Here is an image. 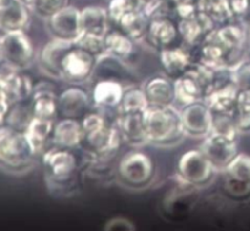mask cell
Here are the masks:
<instances>
[{"label":"cell","mask_w":250,"mask_h":231,"mask_svg":"<svg viewBox=\"0 0 250 231\" xmlns=\"http://www.w3.org/2000/svg\"><path fill=\"white\" fill-rule=\"evenodd\" d=\"M90 99L82 88L73 85L63 90L58 96L59 114L62 118H82L89 108Z\"/></svg>","instance_id":"e0dca14e"},{"label":"cell","mask_w":250,"mask_h":231,"mask_svg":"<svg viewBox=\"0 0 250 231\" xmlns=\"http://www.w3.org/2000/svg\"><path fill=\"white\" fill-rule=\"evenodd\" d=\"M5 63L4 61V55H2V49H1V43H0V66Z\"/></svg>","instance_id":"ee69618b"},{"label":"cell","mask_w":250,"mask_h":231,"mask_svg":"<svg viewBox=\"0 0 250 231\" xmlns=\"http://www.w3.org/2000/svg\"><path fill=\"white\" fill-rule=\"evenodd\" d=\"M38 153L24 131L0 125V168L10 173H24L32 168Z\"/></svg>","instance_id":"7a4b0ae2"},{"label":"cell","mask_w":250,"mask_h":231,"mask_svg":"<svg viewBox=\"0 0 250 231\" xmlns=\"http://www.w3.org/2000/svg\"><path fill=\"white\" fill-rule=\"evenodd\" d=\"M54 124H55V121H51V119H43L33 117L29 125L27 126L24 133H26L27 138L31 141L32 146H33L37 153L43 151L48 141L51 139Z\"/></svg>","instance_id":"83f0119b"},{"label":"cell","mask_w":250,"mask_h":231,"mask_svg":"<svg viewBox=\"0 0 250 231\" xmlns=\"http://www.w3.org/2000/svg\"><path fill=\"white\" fill-rule=\"evenodd\" d=\"M66 6H68V0H31L29 2L31 10L46 19Z\"/></svg>","instance_id":"d590c367"},{"label":"cell","mask_w":250,"mask_h":231,"mask_svg":"<svg viewBox=\"0 0 250 231\" xmlns=\"http://www.w3.org/2000/svg\"><path fill=\"white\" fill-rule=\"evenodd\" d=\"M180 112L186 136L204 139L211 134L214 113L204 100L187 105L180 108Z\"/></svg>","instance_id":"ba28073f"},{"label":"cell","mask_w":250,"mask_h":231,"mask_svg":"<svg viewBox=\"0 0 250 231\" xmlns=\"http://www.w3.org/2000/svg\"><path fill=\"white\" fill-rule=\"evenodd\" d=\"M33 117L31 99L11 102L6 117H5L4 125L20 131H26Z\"/></svg>","instance_id":"f1b7e54d"},{"label":"cell","mask_w":250,"mask_h":231,"mask_svg":"<svg viewBox=\"0 0 250 231\" xmlns=\"http://www.w3.org/2000/svg\"><path fill=\"white\" fill-rule=\"evenodd\" d=\"M48 28L53 38L76 43L82 34L81 11L72 6H66L48 18Z\"/></svg>","instance_id":"8fae6325"},{"label":"cell","mask_w":250,"mask_h":231,"mask_svg":"<svg viewBox=\"0 0 250 231\" xmlns=\"http://www.w3.org/2000/svg\"><path fill=\"white\" fill-rule=\"evenodd\" d=\"M229 4L236 17H243L250 10V0H229Z\"/></svg>","instance_id":"b9f144b4"},{"label":"cell","mask_w":250,"mask_h":231,"mask_svg":"<svg viewBox=\"0 0 250 231\" xmlns=\"http://www.w3.org/2000/svg\"><path fill=\"white\" fill-rule=\"evenodd\" d=\"M81 124H82L83 135L88 136L90 134L97 133L98 130L103 129L109 123L100 112H87L81 119Z\"/></svg>","instance_id":"f35d334b"},{"label":"cell","mask_w":250,"mask_h":231,"mask_svg":"<svg viewBox=\"0 0 250 231\" xmlns=\"http://www.w3.org/2000/svg\"><path fill=\"white\" fill-rule=\"evenodd\" d=\"M34 85L23 70H19L7 63L0 66V91L10 102L31 99Z\"/></svg>","instance_id":"9c48e42d"},{"label":"cell","mask_w":250,"mask_h":231,"mask_svg":"<svg viewBox=\"0 0 250 231\" xmlns=\"http://www.w3.org/2000/svg\"><path fill=\"white\" fill-rule=\"evenodd\" d=\"M200 10L209 15L215 23L224 24L237 18L232 11L229 0H197Z\"/></svg>","instance_id":"f546056e"},{"label":"cell","mask_w":250,"mask_h":231,"mask_svg":"<svg viewBox=\"0 0 250 231\" xmlns=\"http://www.w3.org/2000/svg\"><path fill=\"white\" fill-rule=\"evenodd\" d=\"M83 129L81 121L75 118H61L54 124L53 140L54 145L61 147L75 148L82 145L83 142Z\"/></svg>","instance_id":"7402d4cb"},{"label":"cell","mask_w":250,"mask_h":231,"mask_svg":"<svg viewBox=\"0 0 250 231\" xmlns=\"http://www.w3.org/2000/svg\"><path fill=\"white\" fill-rule=\"evenodd\" d=\"M215 172L216 169L200 148L186 151L177 163V177L187 186H207Z\"/></svg>","instance_id":"277c9868"},{"label":"cell","mask_w":250,"mask_h":231,"mask_svg":"<svg viewBox=\"0 0 250 231\" xmlns=\"http://www.w3.org/2000/svg\"><path fill=\"white\" fill-rule=\"evenodd\" d=\"M105 49L107 56H112L116 60H126L134 53V43L121 29L109 31L104 36Z\"/></svg>","instance_id":"484cf974"},{"label":"cell","mask_w":250,"mask_h":231,"mask_svg":"<svg viewBox=\"0 0 250 231\" xmlns=\"http://www.w3.org/2000/svg\"><path fill=\"white\" fill-rule=\"evenodd\" d=\"M31 21V7L23 0H0V29L2 34L26 31Z\"/></svg>","instance_id":"5bb4252c"},{"label":"cell","mask_w":250,"mask_h":231,"mask_svg":"<svg viewBox=\"0 0 250 231\" xmlns=\"http://www.w3.org/2000/svg\"><path fill=\"white\" fill-rule=\"evenodd\" d=\"M105 36H98V34L88 33V32H82L78 39L76 40V44L84 50L89 51L90 53L97 56L98 58H102L106 56V49H105Z\"/></svg>","instance_id":"e575fe53"},{"label":"cell","mask_w":250,"mask_h":231,"mask_svg":"<svg viewBox=\"0 0 250 231\" xmlns=\"http://www.w3.org/2000/svg\"><path fill=\"white\" fill-rule=\"evenodd\" d=\"M211 133L220 134L236 140H238V135L241 134L237 128L233 114L231 113H214Z\"/></svg>","instance_id":"d6a6232c"},{"label":"cell","mask_w":250,"mask_h":231,"mask_svg":"<svg viewBox=\"0 0 250 231\" xmlns=\"http://www.w3.org/2000/svg\"><path fill=\"white\" fill-rule=\"evenodd\" d=\"M224 191L232 198L246 199L250 197V181L234 179L229 175H225Z\"/></svg>","instance_id":"8d00e7d4"},{"label":"cell","mask_w":250,"mask_h":231,"mask_svg":"<svg viewBox=\"0 0 250 231\" xmlns=\"http://www.w3.org/2000/svg\"><path fill=\"white\" fill-rule=\"evenodd\" d=\"M160 62L166 75L171 79H176L187 72L193 60L187 49L171 46L160 50Z\"/></svg>","instance_id":"603a6c76"},{"label":"cell","mask_w":250,"mask_h":231,"mask_svg":"<svg viewBox=\"0 0 250 231\" xmlns=\"http://www.w3.org/2000/svg\"><path fill=\"white\" fill-rule=\"evenodd\" d=\"M105 230L111 231V230H126V231H133L136 230V226L132 223L129 219L125 218V216H114L110 220L105 223L104 226Z\"/></svg>","instance_id":"60d3db41"},{"label":"cell","mask_w":250,"mask_h":231,"mask_svg":"<svg viewBox=\"0 0 250 231\" xmlns=\"http://www.w3.org/2000/svg\"><path fill=\"white\" fill-rule=\"evenodd\" d=\"M153 160L141 151H131L121 158L117 167L120 181L131 189H144L154 179Z\"/></svg>","instance_id":"3957f363"},{"label":"cell","mask_w":250,"mask_h":231,"mask_svg":"<svg viewBox=\"0 0 250 231\" xmlns=\"http://www.w3.org/2000/svg\"><path fill=\"white\" fill-rule=\"evenodd\" d=\"M233 118L239 133H250V91H239Z\"/></svg>","instance_id":"1f68e13d"},{"label":"cell","mask_w":250,"mask_h":231,"mask_svg":"<svg viewBox=\"0 0 250 231\" xmlns=\"http://www.w3.org/2000/svg\"><path fill=\"white\" fill-rule=\"evenodd\" d=\"M249 58H250V50H249Z\"/></svg>","instance_id":"f6af8a7d"},{"label":"cell","mask_w":250,"mask_h":231,"mask_svg":"<svg viewBox=\"0 0 250 231\" xmlns=\"http://www.w3.org/2000/svg\"><path fill=\"white\" fill-rule=\"evenodd\" d=\"M116 125L127 145L142 147L148 143L144 124V112H119Z\"/></svg>","instance_id":"2e32d148"},{"label":"cell","mask_w":250,"mask_h":231,"mask_svg":"<svg viewBox=\"0 0 250 231\" xmlns=\"http://www.w3.org/2000/svg\"><path fill=\"white\" fill-rule=\"evenodd\" d=\"M10 105H11V102L9 101V99L0 91V125L4 124L5 117H6L7 111L10 108Z\"/></svg>","instance_id":"7bdbcfd3"},{"label":"cell","mask_w":250,"mask_h":231,"mask_svg":"<svg viewBox=\"0 0 250 231\" xmlns=\"http://www.w3.org/2000/svg\"><path fill=\"white\" fill-rule=\"evenodd\" d=\"M181 38L187 46H198L215 29V22L203 10L198 9L192 16L181 18L177 23Z\"/></svg>","instance_id":"7c38bea8"},{"label":"cell","mask_w":250,"mask_h":231,"mask_svg":"<svg viewBox=\"0 0 250 231\" xmlns=\"http://www.w3.org/2000/svg\"><path fill=\"white\" fill-rule=\"evenodd\" d=\"M234 82L241 91H250V58L233 70Z\"/></svg>","instance_id":"ab89813d"},{"label":"cell","mask_w":250,"mask_h":231,"mask_svg":"<svg viewBox=\"0 0 250 231\" xmlns=\"http://www.w3.org/2000/svg\"><path fill=\"white\" fill-rule=\"evenodd\" d=\"M72 41L53 38L43 45L38 53V65L46 75L60 79V62L66 51L72 46Z\"/></svg>","instance_id":"ac0fdd59"},{"label":"cell","mask_w":250,"mask_h":231,"mask_svg":"<svg viewBox=\"0 0 250 231\" xmlns=\"http://www.w3.org/2000/svg\"><path fill=\"white\" fill-rule=\"evenodd\" d=\"M148 143L158 147H172L185 139L182 118L178 107L149 106L144 112Z\"/></svg>","instance_id":"6da1fadb"},{"label":"cell","mask_w":250,"mask_h":231,"mask_svg":"<svg viewBox=\"0 0 250 231\" xmlns=\"http://www.w3.org/2000/svg\"><path fill=\"white\" fill-rule=\"evenodd\" d=\"M149 18L144 11L142 10L141 5L136 9L127 12L125 16L121 17L117 26L124 33H126L129 38L134 41H142L146 39V29H148Z\"/></svg>","instance_id":"d4e9b609"},{"label":"cell","mask_w":250,"mask_h":231,"mask_svg":"<svg viewBox=\"0 0 250 231\" xmlns=\"http://www.w3.org/2000/svg\"><path fill=\"white\" fill-rule=\"evenodd\" d=\"M139 5L141 4L137 0H111L106 10L110 21L117 24L122 16H125L131 10L138 7Z\"/></svg>","instance_id":"74e56055"},{"label":"cell","mask_w":250,"mask_h":231,"mask_svg":"<svg viewBox=\"0 0 250 231\" xmlns=\"http://www.w3.org/2000/svg\"><path fill=\"white\" fill-rule=\"evenodd\" d=\"M0 43L5 63L23 71L32 65L36 53L26 31L4 33L0 36Z\"/></svg>","instance_id":"52a82bcc"},{"label":"cell","mask_w":250,"mask_h":231,"mask_svg":"<svg viewBox=\"0 0 250 231\" xmlns=\"http://www.w3.org/2000/svg\"><path fill=\"white\" fill-rule=\"evenodd\" d=\"M149 101L143 88H126L119 112H146Z\"/></svg>","instance_id":"4dcf8cb0"},{"label":"cell","mask_w":250,"mask_h":231,"mask_svg":"<svg viewBox=\"0 0 250 231\" xmlns=\"http://www.w3.org/2000/svg\"><path fill=\"white\" fill-rule=\"evenodd\" d=\"M109 15L105 9L88 6L81 11V23L83 32L105 36L109 32Z\"/></svg>","instance_id":"4316f807"},{"label":"cell","mask_w":250,"mask_h":231,"mask_svg":"<svg viewBox=\"0 0 250 231\" xmlns=\"http://www.w3.org/2000/svg\"><path fill=\"white\" fill-rule=\"evenodd\" d=\"M149 106H172L175 105V84L167 75H154L143 87Z\"/></svg>","instance_id":"d6986e66"},{"label":"cell","mask_w":250,"mask_h":231,"mask_svg":"<svg viewBox=\"0 0 250 231\" xmlns=\"http://www.w3.org/2000/svg\"><path fill=\"white\" fill-rule=\"evenodd\" d=\"M200 150L209 158L214 168L219 172H224L227 165L237 156L238 151V140L211 133L203 139Z\"/></svg>","instance_id":"30bf717a"},{"label":"cell","mask_w":250,"mask_h":231,"mask_svg":"<svg viewBox=\"0 0 250 231\" xmlns=\"http://www.w3.org/2000/svg\"><path fill=\"white\" fill-rule=\"evenodd\" d=\"M180 36L177 23L168 16H158L149 19L146 36L144 40L148 41L158 50L175 46Z\"/></svg>","instance_id":"9a60e30c"},{"label":"cell","mask_w":250,"mask_h":231,"mask_svg":"<svg viewBox=\"0 0 250 231\" xmlns=\"http://www.w3.org/2000/svg\"><path fill=\"white\" fill-rule=\"evenodd\" d=\"M122 141L124 139L116 124H107L97 133L84 136L82 145L87 146L88 151L94 157L105 158L116 153Z\"/></svg>","instance_id":"4fadbf2b"},{"label":"cell","mask_w":250,"mask_h":231,"mask_svg":"<svg viewBox=\"0 0 250 231\" xmlns=\"http://www.w3.org/2000/svg\"><path fill=\"white\" fill-rule=\"evenodd\" d=\"M173 84H175V106L178 108L204 100V88L189 71L173 79Z\"/></svg>","instance_id":"44dd1931"},{"label":"cell","mask_w":250,"mask_h":231,"mask_svg":"<svg viewBox=\"0 0 250 231\" xmlns=\"http://www.w3.org/2000/svg\"><path fill=\"white\" fill-rule=\"evenodd\" d=\"M31 106L33 116L37 118L55 121L59 114L58 96L49 88L34 87L31 96Z\"/></svg>","instance_id":"cb8c5ba5"},{"label":"cell","mask_w":250,"mask_h":231,"mask_svg":"<svg viewBox=\"0 0 250 231\" xmlns=\"http://www.w3.org/2000/svg\"><path fill=\"white\" fill-rule=\"evenodd\" d=\"M224 174L234 179L250 181V155L243 152L237 153L224 170Z\"/></svg>","instance_id":"836d02e7"},{"label":"cell","mask_w":250,"mask_h":231,"mask_svg":"<svg viewBox=\"0 0 250 231\" xmlns=\"http://www.w3.org/2000/svg\"><path fill=\"white\" fill-rule=\"evenodd\" d=\"M43 164L48 180L54 184H62L72 179L78 162L71 148L55 145L43 155Z\"/></svg>","instance_id":"8992f818"},{"label":"cell","mask_w":250,"mask_h":231,"mask_svg":"<svg viewBox=\"0 0 250 231\" xmlns=\"http://www.w3.org/2000/svg\"><path fill=\"white\" fill-rule=\"evenodd\" d=\"M99 58L73 43L60 62V79L71 84L87 82L97 70Z\"/></svg>","instance_id":"5b68a950"},{"label":"cell","mask_w":250,"mask_h":231,"mask_svg":"<svg viewBox=\"0 0 250 231\" xmlns=\"http://www.w3.org/2000/svg\"><path fill=\"white\" fill-rule=\"evenodd\" d=\"M126 88L116 79H100L92 90V100L99 108H119Z\"/></svg>","instance_id":"ffe728a7"}]
</instances>
